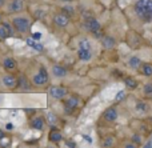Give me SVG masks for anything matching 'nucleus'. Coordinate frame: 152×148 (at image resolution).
Instances as JSON below:
<instances>
[{
    "label": "nucleus",
    "mask_w": 152,
    "mask_h": 148,
    "mask_svg": "<svg viewBox=\"0 0 152 148\" xmlns=\"http://www.w3.org/2000/svg\"><path fill=\"white\" fill-rule=\"evenodd\" d=\"M132 13L142 24H152V0H135Z\"/></svg>",
    "instance_id": "f257e3e1"
},
{
    "label": "nucleus",
    "mask_w": 152,
    "mask_h": 148,
    "mask_svg": "<svg viewBox=\"0 0 152 148\" xmlns=\"http://www.w3.org/2000/svg\"><path fill=\"white\" fill-rule=\"evenodd\" d=\"M12 26L15 28V31L20 35H26L31 31V27H32V21L29 20L27 16H15L12 19Z\"/></svg>",
    "instance_id": "f03ea898"
},
{
    "label": "nucleus",
    "mask_w": 152,
    "mask_h": 148,
    "mask_svg": "<svg viewBox=\"0 0 152 148\" xmlns=\"http://www.w3.org/2000/svg\"><path fill=\"white\" fill-rule=\"evenodd\" d=\"M48 80H50V74H48L47 68L44 66H40L37 74L32 76V84L36 87H42V85L47 84Z\"/></svg>",
    "instance_id": "7ed1b4c3"
},
{
    "label": "nucleus",
    "mask_w": 152,
    "mask_h": 148,
    "mask_svg": "<svg viewBox=\"0 0 152 148\" xmlns=\"http://www.w3.org/2000/svg\"><path fill=\"white\" fill-rule=\"evenodd\" d=\"M48 93L52 99L55 100H61V99H66L67 95H68V91H67L66 87L63 85H51L50 90H48Z\"/></svg>",
    "instance_id": "20e7f679"
},
{
    "label": "nucleus",
    "mask_w": 152,
    "mask_h": 148,
    "mask_svg": "<svg viewBox=\"0 0 152 148\" xmlns=\"http://www.w3.org/2000/svg\"><path fill=\"white\" fill-rule=\"evenodd\" d=\"M63 103H64V111H66V114L71 115L72 112H75L77 109L80 99H79V96L72 95V96H68L67 99H64Z\"/></svg>",
    "instance_id": "39448f33"
},
{
    "label": "nucleus",
    "mask_w": 152,
    "mask_h": 148,
    "mask_svg": "<svg viewBox=\"0 0 152 148\" xmlns=\"http://www.w3.org/2000/svg\"><path fill=\"white\" fill-rule=\"evenodd\" d=\"M83 27L86 31H88L89 34H95L96 31H100L102 29V24L95 17H87L83 23Z\"/></svg>",
    "instance_id": "423d86ee"
},
{
    "label": "nucleus",
    "mask_w": 152,
    "mask_h": 148,
    "mask_svg": "<svg viewBox=\"0 0 152 148\" xmlns=\"http://www.w3.org/2000/svg\"><path fill=\"white\" fill-rule=\"evenodd\" d=\"M102 117H103V120H104V122H107V123H115L116 120H118V117H119L118 108H116L115 106L108 107V108L103 112Z\"/></svg>",
    "instance_id": "0eeeda50"
},
{
    "label": "nucleus",
    "mask_w": 152,
    "mask_h": 148,
    "mask_svg": "<svg viewBox=\"0 0 152 148\" xmlns=\"http://www.w3.org/2000/svg\"><path fill=\"white\" fill-rule=\"evenodd\" d=\"M24 7H26L24 0H10L7 11L8 13H20L24 11Z\"/></svg>",
    "instance_id": "6e6552de"
},
{
    "label": "nucleus",
    "mask_w": 152,
    "mask_h": 148,
    "mask_svg": "<svg viewBox=\"0 0 152 148\" xmlns=\"http://www.w3.org/2000/svg\"><path fill=\"white\" fill-rule=\"evenodd\" d=\"M69 16H67L64 12H58L55 16H53V24L59 28H66L69 24Z\"/></svg>",
    "instance_id": "1a4fd4ad"
},
{
    "label": "nucleus",
    "mask_w": 152,
    "mask_h": 148,
    "mask_svg": "<svg viewBox=\"0 0 152 148\" xmlns=\"http://www.w3.org/2000/svg\"><path fill=\"white\" fill-rule=\"evenodd\" d=\"M29 127L32 128V130L35 131H44L45 128V119L43 116H35L31 119V122H29Z\"/></svg>",
    "instance_id": "9d476101"
},
{
    "label": "nucleus",
    "mask_w": 152,
    "mask_h": 148,
    "mask_svg": "<svg viewBox=\"0 0 152 148\" xmlns=\"http://www.w3.org/2000/svg\"><path fill=\"white\" fill-rule=\"evenodd\" d=\"M127 43H128V45L131 48H139V47H142V44H143V37L140 36L139 34L131 32V34L128 35Z\"/></svg>",
    "instance_id": "9b49d317"
},
{
    "label": "nucleus",
    "mask_w": 152,
    "mask_h": 148,
    "mask_svg": "<svg viewBox=\"0 0 152 148\" xmlns=\"http://www.w3.org/2000/svg\"><path fill=\"white\" fill-rule=\"evenodd\" d=\"M142 64H143V60L140 59V56H137V55L129 56L128 60H127V66H128L132 71H139Z\"/></svg>",
    "instance_id": "f8f14e48"
},
{
    "label": "nucleus",
    "mask_w": 152,
    "mask_h": 148,
    "mask_svg": "<svg viewBox=\"0 0 152 148\" xmlns=\"http://www.w3.org/2000/svg\"><path fill=\"white\" fill-rule=\"evenodd\" d=\"M16 88L21 91H28L31 88V82L26 75H19L18 76V82H16Z\"/></svg>",
    "instance_id": "ddd939ff"
},
{
    "label": "nucleus",
    "mask_w": 152,
    "mask_h": 148,
    "mask_svg": "<svg viewBox=\"0 0 152 148\" xmlns=\"http://www.w3.org/2000/svg\"><path fill=\"white\" fill-rule=\"evenodd\" d=\"M63 139H64L63 133H61L58 128L52 127V130H51L50 133H48V140H50L51 143H53V144H59L60 141H63Z\"/></svg>",
    "instance_id": "4468645a"
},
{
    "label": "nucleus",
    "mask_w": 152,
    "mask_h": 148,
    "mask_svg": "<svg viewBox=\"0 0 152 148\" xmlns=\"http://www.w3.org/2000/svg\"><path fill=\"white\" fill-rule=\"evenodd\" d=\"M51 72H52V75L55 77H58V79H63V77H66L67 75H68L67 68L64 66H61V64H55V66H52Z\"/></svg>",
    "instance_id": "2eb2a0df"
},
{
    "label": "nucleus",
    "mask_w": 152,
    "mask_h": 148,
    "mask_svg": "<svg viewBox=\"0 0 152 148\" xmlns=\"http://www.w3.org/2000/svg\"><path fill=\"white\" fill-rule=\"evenodd\" d=\"M1 82H3V85H4L5 88L12 90V88H16V82H18V77L13 76L12 74H7V75H4V76L1 77Z\"/></svg>",
    "instance_id": "dca6fc26"
},
{
    "label": "nucleus",
    "mask_w": 152,
    "mask_h": 148,
    "mask_svg": "<svg viewBox=\"0 0 152 148\" xmlns=\"http://www.w3.org/2000/svg\"><path fill=\"white\" fill-rule=\"evenodd\" d=\"M100 43H102L104 50H113V48L116 47V40H115V37L111 36V35H104V36L102 37V40H100Z\"/></svg>",
    "instance_id": "f3484780"
},
{
    "label": "nucleus",
    "mask_w": 152,
    "mask_h": 148,
    "mask_svg": "<svg viewBox=\"0 0 152 148\" xmlns=\"http://www.w3.org/2000/svg\"><path fill=\"white\" fill-rule=\"evenodd\" d=\"M3 68L7 72H13L16 68H18V64H16L15 59H12L11 56H7V58L3 59Z\"/></svg>",
    "instance_id": "a211bd4d"
},
{
    "label": "nucleus",
    "mask_w": 152,
    "mask_h": 148,
    "mask_svg": "<svg viewBox=\"0 0 152 148\" xmlns=\"http://www.w3.org/2000/svg\"><path fill=\"white\" fill-rule=\"evenodd\" d=\"M150 109H151L150 104H148L147 101H144V100H137L136 104H135V111L139 112V114H142V115L148 114Z\"/></svg>",
    "instance_id": "6ab92c4d"
},
{
    "label": "nucleus",
    "mask_w": 152,
    "mask_h": 148,
    "mask_svg": "<svg viewBox=\"0 0 152 148\" xmlns=\"http://www.w3.org/2000/svg\"><path fill=\"white\" fill-rule=\"evenodd\" d=\"M94 56L92 53V50H80L77 48V59L80 61H89Z\"/></svg>",
    "instance_id": "aec40b11"
},
{
    "label": "nucleus",
    "mask_w": 152,
    "mask_h": 148,
    "mask_svg": "<svg viewBox=\"0 0 152 148\" xmlns=\"http://www.w3.org/2000/svg\"><path fill=\"white\" fill-rule=\"evenodd\" d=\"M139 72L145 77H152V63L148 61H143L142 67H140Z\"/></svg>",
    "instance_id": "412c9836"
},
{
    "label": "nucleus",
    "mask_w": 152,
    "mask_h": 148,
    "mask_svg": "<svg viewBox=\"0 0 152 148\" xmlns=\"http://www.w3.org/2000/svg\"><path fill=\"white\" fill-rule=\"evenodd\" d=\"M123 83H124V85H126V88H128V90H131V91L136 90L137 85H139L137 80H135L134 77H131V76H126V77H124Z\"/></svg>",
    "instance_id": "4be33fe9"
},
{
    "label": "nucleus",
    "mask_w": 152,
    "mask_h": 148,
    "mask_svg": "<svg viewBox=\"0 0 152 148\" xmlns=\"http://www.w3.org/2000/svg\"><path fill=\"white\" fill-rule=\"evenodd\" d=\"M143 96H144L145 99L152 100V80L151 82H147L143 85Z\"/></svg>",
    "instance_id": "5701e85b"
},
{
    "label": "nucleus",
    "mask_w": 152,
    "mask_h": 148,
    "mask_svg": "<svg viewBox=\"0 0 152 148\" xmlns=\"http://www.w3.org/2000/svg\"><path fill=\"white\" fill-rule=\"evenodd\" d=\"M27 44H28L31 48H34V50H36V51H43V50H44V47H43V44H42V43H39V42H36V40H34V39H32V37H29V39H27Z\"/></svg>",
    "instance_id": "b1692460"
},
{
    "label": "nucleus",
    "mask_w": 152,
    "mask_h": 148,
    "mask_svg": "<svg viewBox=\"0 0 152 148\" xmlns=\"http://www.w3.org/2000/svg\"><path fill=\"white\" fill-rule=\"evenodd\" d=\"M61 12H64L67 16H69V17H74L76 11H75V8L72 7L71 4H67V5H64V7L61 8Z\"/></svg>",
    "instance_id": "393cba45"
},
{
    "label": "nucleus",
    "mask_w": 152,
    "mask_h": 148,
    "mask_svg": "<svg viewBox=\"0 0 152 148\" xmlns=\"http://www.w3.org/2000/svg\"><path fill=\"white\" fill-rule=\"evenodd\" d=\"M79 48H80V50H92V44L87 37H83V39L79 42Z\"/></svg>",
    "instance_id": "a878e982"
},
{
    "label": "nucleus",
    "mask_w": 152,
    "mask_h": 148,
    "mask_svg": "<svg viewBox=\"0 0 152 148\" xmlns=\"http://www.w3.org/2000/svg\"><path fill=\"white\" fill-rule=\"evenodd\" d=\"M1 26L4 27L5 29H7V32L10 34V36L12 37L13 35H15V28H13V26H12V23H8V21H1Z\"/></svg>",
    "instance_id": "bb28decb"
},
{
    "label": "nucleus",
    "mask_w": 152,
    "mask_h": 148,
    "mask_svg": "<svg viewBox=\"0 0 152 148\" xmlns=\"http://www.w3.org/2000/svg\"><path fill=\"white\" fill-rule=\"evenodd\" d=\"M102 146L103 147H112V146H115V138H113V136H107V138H104Z\"/></svg>",
    "instance_id": "cd10ccee"
},
{
    "label": "nucleus",
    "mask_w": 152,
    "mask_h": 148,
    "mask_svg": "<svg viewBox=\"0 0 152 148\" xmlns=\"http://www.w3.org/2000/svg\"><path fill=\"white\" fill-rule=\"evenodd\" d=\"M56 116L52 114V112H50V114L47 115V122H48V124L51 125V127H55V124H56Z\"/></svg>",
    "instance_id": "c85d7f7f"
},
{
    "label": "nucleus",
    "mask_w": 152,
    "mask_h": 148,
    "mask_svg": "<svg viewBox=\"0 0 152 148\" xmlns=\"http://www.w3.org/2000/svg\"><path fill=\"white\" fill-rule=\"evenodd\" d=\"M126 96H127L126 91H120V92L116 93V96H115V101H116V103H120V101H123L124 99H126Z\"/></svg>",
    "instance_id": "c756f323"
},
{
    "label": "nucleus",
    "mask_w": 152,
    "mask_h": 148,
    "mask_svg": "<svg viewBox=\"0 0 152 148\" xmlns=\"http://www.w3.org/2000/svg\"><path fill=\"white\" fill-rule=\"evenodd\" d=\"M8 37H11L10 34H8L7 29H5L4 27L0 24V39H1V40H5V39H8Z\"/></svg>",
    "instance_id": "7c9ffc66"
},
{
    "label": "nucleus",
    "mask_w": 152,
    "mask_h": 148,
    "mask_svg": "<svg viewBox=\"0 0 152 148\" xmlns=\"http://www.w3.org/2000/svg\"><path fill=\"white\" fill-rule=\"evenodd\" d=\"M131 140L134 141V143H136L137 146H142V136L139 135V133H134L131 138Z\"/></svg>",
    "instance_id": "2f4dec72"
},
{
    "label": "nucleus",
    "mask_w": 152,
    "mask_h": 148,
    "mask_svg": "<svg viewBox=\"0 0 152 148\" xmlns=\"http://www.w3.org/2000/svg\"><path fill=\"white\" fill-rule=\"evenodd\" d=\"M31 37H32L34 40H36V42H39V40L43 37V35H42V32H32V34H31Z\"/></svg>",
    "instance_id": "473e14b6"
},
{
    "label": "nucleus",
    "mask_w": 152,
    "mask_h": 148,
    "mask_svg": "<svg viewBox=\"0 0 152 148\" xmlns=\"http://www.w3.org/2000/svg\"><path fill=\"white\" fill-rule=\"evenodd\" d=\"M92 35H94V37H95V39H99V40H102V37L104 36V34H103V32H102V29H100V31H96V32H95V34H92Z\"/></svg>",
    "instance_id": "72a5a7b5"
},
{
    "label": "nucleus",
    "mask_w": 152,
    "mask_h": 148,
    "mask_svg": "<svg viewBox=\"0 0 152 148\" xmlns=\"http://www.w3.org/2000/svg\"><path fill=\"white\" fill-rule=\"evenodd\" d=\"M66 146L67 147H76V146H77V144H76L75 143V140H66Z\"/></svg>",
    "instance_id": "f704fd0d"
},
{
    "label": "nucleus",
    "mask_w": 152,
    "mask_h": 148,
    "mask_svg": "<svg viewBox=\"0 0 152 148\" xmlns=\"http://www.w3.org/2000/svg\"><path fill=\"white\" fill-rule=\"evenodd\" d=\"M4 138H5V132L3 130H0V141H1Z\"/></svg>",
    "instance_id": "c9c22d12"
},
{
    "label": "nucleus",
    "mask_w": 152,
    "mask_h": 148,
    "mask_svg": "<svg viewBox=\"0 0 152 148\" xmlns=\"http://www.w3.org/2000/svg\"><path fill=\"white\" fill-rule=\"evenodd\" d=\"M5 128H7V130H13L12 123H7V124H5Z\"/></svg>",
    "instance_id": "e433bc0d"
},
{
    "label": "nucleus",
    "mask_w": 152,
    "mask_h": 148,
    "mask_svg": "<svg viewBox=\"0 0 152 148\" xmlns=\"http://www.w3.org/2000/svg\"><path fill=\"white\" fill-rule=\"evenodd\" d=\"M5 4H7V0H0V8H3Z\"/></svg>",
    "instance_id": "4c0bfd02"
},
{
    "label": "nucleus",
    "mask_w": 152,
    "mask_h": 148,
    "mask_svg": "<svg viewBox=\"0 0 152 148\" xmlns=\"http://www.w3.org/2000/svg\"><path fill=\"white\" fill-rule=\"evenodd\" d=\"M83 138H84V139H86V140H87V141H88V143H91V141H92V139H91V138H89V136H87V135H83Z\"/></svg>",
    "instance_id": "58836bf2"
},
{
    "label": "nucleus",
    "mask_w": 152,
    "mask_h": 148,
    "mask_svg": "<svg viewBox=\"0 0 152 148\" xmlns=\"http://www.w3.org/2000/svg\"><path fill=\"white\" fill-rule=\"evenodd\" d=\"M60 1H63V3H71V1H74V0H60Z\"/></svg>",
    "instance_id": "ea45409f"
},
{
    "label": "nucleus",
    "mask_w": 152,
    "mask_h": 148,
    "mask_svg": "<svg viewBox=\"0 0 152 148\" xmlns=\"http://www.w3.org/2000/svg\"><path fill=\"white\" fill-rule=\"evenodd\" d=\"M1 21H3V20H1V13H0V24H1Z\"/></svg>",
    "instance_id": "a19ab883"
}]
</instances>
